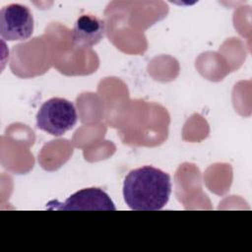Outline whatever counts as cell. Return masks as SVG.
<instances>
[{
  "label": "cell",
  "instance_id": "cell-1",
  "mask_svg": "<svg viewBox=\"0 0 252 252\" xmlns=\"http://www.w3.org/2000/svg\"><path fill=\"white\" fill-rule=\"evenodd\" d=\"M170 194L169 174L151 165L132 169L124 179L123 197L131 210H160L167 204Z\"/></svg>",
  "mask_w": 252,
  "mask_h": 252
},
{
  "label": "cell",
  "instance_id": "cell-2",
  "mask_svg": "<svg viewBox=\"0 0 252 252\" xmlns=\"http://www.w3.org/2000/svg\"><path fill=\"white\" fill-rule=\"evenodd\" d=\"M78 121L73 102L62 97H52L41 104L36 113V127L52 136H62Z\"/></svg>",
  "mask_w": 252,
  "mask_h": 252
},
{
  "label": "cell",
  "instance_id": "cell-3",
  "mask_svg": "<svg viewBox=\"0 0 252 252\" xmlns=\"http://www.w3.org/2000/svg\"><path fill=\"white\" fill-rule=\"evenodd\" d=\"M34 22L31 10L22 4H9L0 12V35L9 41L26 40L33 32Z\"/></svg>",
  "mask_w": 252,
  "mask_h": 252
},
{
  "label": "cell",
  "instance_id": "cell-4",
  "mask_svg": "<svg viewBox=\"0 0 252 252\" xmlns=\"http://www.w3.org/2000/svg\"><path fill=\"white\" fill-rule=\"evenodd\" d=\"M48 210L65 211H115V205L102 189L85 188L68 197L64 202L52 200L47 203Z\"/></svg>",
  "mask_w": 252,
  "mask_h": 252
},
{
  "label": "cell",
  "instance_id": "cell-5",
  "mask_svg": "<svg viewBox=\"0 0 252 252\" xmlns=\"http://www.w3.org/2000/svg\"><path fill=\"white\" fill-rule=\"evenodd\" d=\"M105 34L104 21L91 14L81 15L75 22L72 39L74 45L85 48L98 43Z\"/></svg>",
  "mask_w": 252,
  "mask_h": 252
}]
</instances>
